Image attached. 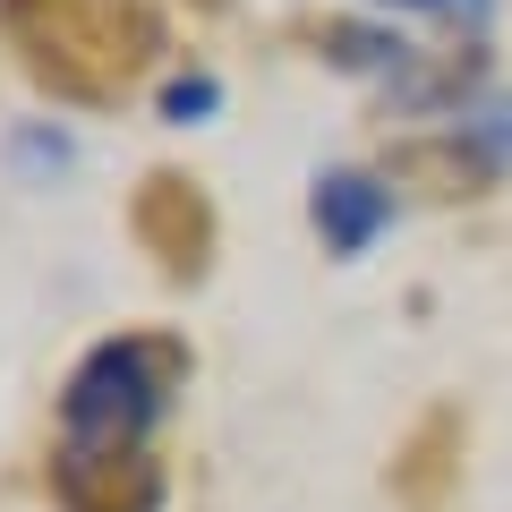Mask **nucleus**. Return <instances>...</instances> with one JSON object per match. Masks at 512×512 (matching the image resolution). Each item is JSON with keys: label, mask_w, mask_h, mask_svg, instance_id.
I'll return each instance as SVG.
<instances>
[{"label": "nucleus", "mask_w": 512, "mask_h": 512, "mask_svg": "<svg viewBox=\"0 0 512 512\" xmlns=\"http://www.w3.org/2000/svg\"><path fill=\"white\" fill-rule=\"evenodd\" d=\"M163 111H171V120H188V111H214V77H188V86H171Z\"/></svg>", "instance_id": "obj_6"}, {"label": "nucleus", "mask_w": 512, "mask_h": 512, "mask_svg": "<svg viewBox=\"0 0 512 512\" xmlns=\"http://www.w3.org/2000/svg\"><path fill=\"white\" fill-rule=\"evenodd\" d=\"M188 376V350L163 333H128L103 342L60 393V453H137L154 410L171 402V384Z\"/></svg>", "instance_id": "obj_2"}, {"label": "nucleus", "mask_w": 512, "mask_h": 512, "mask_svg": "<svg viewBox=\"0 0 512 512\" xmlns=\"http://www.w3.org/2000/svg\"><path fill=\"white\" fill-rule=\"evenodd\" d=\"M402 9H478V0H402Z\"/></svg>", "instance_id": "obj_7"}, {"label": "nucleus", "mask_w": 512, "mask_h": 512, "mask_svg": "<svg viewBox=\"0 0 512 512\" xmlns=\"http://www.w3.org/2000/svg\"><path fill=\"white\" fill-rule=\"evenodd\" d=\"M52 495H60V512H154L163 470L146 453H60Z\"/></svg>", "instance_id": "obj_3"}, {"label": "nucleus", "mask_w": 512, "mask_h": 512, "mask_svg": "<svg viewBox=\"0 0 512 512\" xmlns=\"http://www.w3.org/2000/svg\"><path fill=\"white\" fill-rule=\"evenodd\" d=\"M0 26L18 43V60L52 94L103 103L154 52V9L146 0H0Z\"/></svg>", "instance_id": "obj_1"}, {"label": "nucleus", "mask_w": 512, "mask_h": 512, "mask_svg": "<svg viewBox=\"0 0 512 512\" xmlns=\"http://www.w3.org/2000/svg\"><path fill=\"white\" fill-rule=\"evenodd\" d=\"M137 239L163 256V274H197L205 248H214V214H205V197L188 180L154 171V180L137 188Z\"/></svg>", "instance_id": "obj_4"}, {"label": "nucleus", "mask_w": 512, "mask_h": 512, "mask_svg": "<svg viewBox=\"0 0 512 512\" xmlns=\"http://www.w3.org/2000/svg\"><path fill=\"white\" fill-rule=\"evenodd\" d=\"M384 222H393V197H384L376 180H359V171H325V180H316V231L342 256H359Z\"/></svg>", "instance_id": "obj_5"}]
</instances>
